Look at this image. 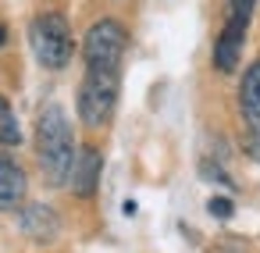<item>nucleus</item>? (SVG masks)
Instances as JSON below:
<instances>
[{
  "label": "nucleus",
  "mask_w": 260,
  "mask_h": 253,
  "mask_svg": "<svg viewBox=\"0 0 260 253\" xmlns=\"http://www.w3.org/2000/svg\"><path fill=\"white\" fill-rule=\"evenodd\" d=\"M36 150H40V168L50 185H64L75 164V139L64 111L57 104H47L36 121Z\"/></svg>",
  "instance_id": "obj_1"
},
{
  "label": "nucleus",
  "mask_w": 260,
  "mask_h": 253,
  "mask_svg": "<svg viewBox=\"0 0 260 253\" xmlns=\"http://www.w3.org/2000/svg\"><path fill=\"white\" fill-rule=\"evenodd\" d=\"M29 43H32V54H36V61L43 68L57 72V68H64L72 61V29L57 11H47V15L32 18Z\"/></svg>",
  "instance_id": "obj_2"
},
{
  "label": "nucleus",
  "mask_w": 260,
  "mask_h": 253,
  "mask_svg": "<svg viewBox=\"0 0 260 253\" xmlns=\"http://www.w3.org/2000/svg\"><path fill=\"white\" fill-rule=\"evenodd\" d=\"M118 104V72H96L89 68L79 86V118L93 129L107 125Z\"/></svg>",
  "instance_id": "obj_3"
},
{
  "label": "nucleus",
  "mask_w": 260,
  "mask_h": 253,
  "mask_svg": "<svg viewBox=\"0 0 260 253\" xmlns=\"http://www.w3.org/2000/svg\"><path fill=\"white\" fill-rule=\"evenodd\" d=\"M125 43H128L125 25H118V22H111V18L96 22V25L86 33V43H82L86 68L118 72V68H121V57H125Z\"/></svg>",
  "instance_id": "obj_4"
},
{
  "label": "nucleus",
  "mask_w": 260,
  "mask_h": 253,
  "mask_svg": "<svg viewBox=\"0 0 260 253\" xmlns=\"http://www.w3.org/2000/svg\"><path fill=\"white\" fill-rule=\"evenodd\" d=\"M100 164H104V161H100V150H96V146H82V150L75 153V164H72V175H68L75 196H93V193H96Z\"/></svg>",
  "instance_id": "obj_5"
},
{
  "label": "nucleus",
  "mask_w": 260,
  "mask_h": 253,
  "mask_svg": "<svg viewBox=\"0 0 260 253\" xmlns=\"http://www.w3.org/2000/svg\"><path fill=\"white\" fill-rule=\"evenodd\" d=\"M25 200V171L15 157L0 153V210H15Z\"/></svg>",
  "instance_id": "obj_6"
},
{
  "label": "nucleus",
  "mask_w": 260,
  "mask_h": 253,
  "mask_svg": "<svg viewBox=\"0 0 260 253\" xmlns=\"http://www.w3.org/2000/svg\"><path fill=\"white\" fill-rule=\"evenodd\" d=\"M239 104H242V118L253 129V136H260V61H253L242 75V89H239Z\"/></svg>",
  "instance_id": "obj_7"
},
{
  "label": "nucleus",
  "mask_w": 260,
  "mask_h": 253,
  "mask_svg": "<svg viewBox=\"0 0 260 253\" xmlns=\"http://www.w3.org/2000/svg\"><path fill=\"white\" fill-rule=\"evenodd\" d=\"M242 36H246V25H242V22H235V18H228L224 33H221V36H217V43H214V65H217L221 72H232V68L239 65Z\"/></svg>",
  "instance_id": "obj_8"
},
{
  "label": "nucleus",
  "mask_w": 260,
  "mask_h": 253,
  "mask_svg": "<svg viewBox=\"0 0 260 253\" xmlns=\"http://www.w3.org/2000/svg\"><path fill=\"white\" fill-rule=\"evenodd\" d=\"M57 228H61V225H57V214H54L47 203H32V207L22 210V232L32 235L36 242H54Z\"/></svg>",
  "instance_id": "obj_9"
},
{
  "label": "nucleus",
  "mask_w": 260,
  "mask_h": 253,
  "mask_svg": "<svg viewBox=\"0 0 260 253\" xmlns=\"http://www.w3.org/2000/svg\"><path fill=\"white\" fill-rule=\"evenodd\" d=\"M0 143L4 146H18L22 143V129H18V118L11 111V104L0 97Z\"/></svg>",
  "instance_id": "obj_10"
},
{
  "label": "nucleus",
  "mask_w": 260,
  "mask_h": 253,
  "mask_svg": "<svg viewBox=\"0 0 260 253\" xmlns=\"http://www.w3.org/2000/svg\"><path fill=\"white\" fill-rule=\"evenodd\" d=\"M228 4H232V18L242 22V25H249V15H253V4H256V0H228Z\"/></svg>",
  "instance_id": "obj_11"
},
{
  "label": "nucleus",
  "mask_w": 260,
  "mask_h": 253,
  "mask_svg": "<svg viewBox=\"0 0 260 253\" xmlns=\"http://www.w3.org/2000/svg\"><path fill=\"white\" fill-rule=\"evenodd\" d=\"M207 207H210V214H214V217H221V221H224V217H232V200H224V196H214Z\"/></svg>",
  "instance_id": "obj_12"
},
{
  "label": "nucleus",
  "mask_w": 260,
  "mask_h": 253,
  "mask_svg": "<svg viewBox=\"0 0 260 253\" xmlns=\"http://www.w3.org/2000/svg\"><path fill=\"white\" fill-rule=\"evenodd\" d=\"M246 150H249V157H253V161H260V136H253V139L246 143Z\"/></svg>",
  "instance_id": "obj_13"
},
{
  "label": "nucleus",
  "mask_w": 260,
  "mask_h": 253,
  "mask_svg": "<svg viewBox=\"0 0 260 253\" xmlns=\"http://www.w3.org/2000/svg\"><path fill=\"white\" fill-rule=\"evenodd\" d=\"M4 40H8V29H4V25H0V47H4Z\"/></svg>",
  "instance_id": "obj_14"
}]
</instances>
